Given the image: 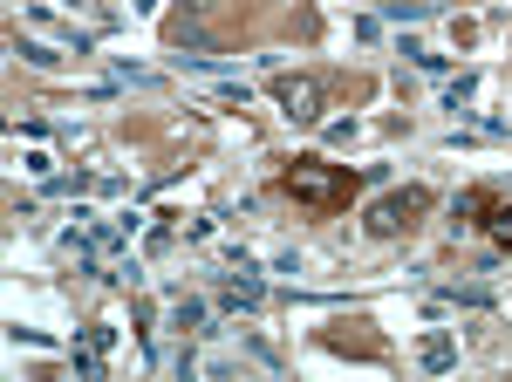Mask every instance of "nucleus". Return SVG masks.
Wrapping results in <instances>:
<instances>
[{"label":"nucleus","instance_id":"obj_1","mask_svg":"<svg viewBox=\"0 0 512 382\" xmlns=\"http://www.w3.org/2000/svg\"><path fill=\"white\" fill-rule=\"evenodd\" d=\"M287 191H294L308 212H342V205L355 198V171H349V164L301 157V164H287Z\"/></svg>","mask_w":512,"mask_h":382},{"label":"nucleus","instance_id":"obj_2","mask_svg":"<svg viewBox=\"0 0 512 382\" xmlns=\"http://www.w3.org/2000/svg\"><path fill=\"white\" fill-rule=\"evenodd\" d=\"M465 226H478V232H492L499 246H512V205L506 198H492V191H465Z\"/></svg>","mask_w":512,"mask_h":382},{"label":"nucleus","instance_id":"obj_3","mask_svg":"<svg viewBox=\"0 0 512 382\" xmlns=\"http://www.w3.org/2000/svg\"><path fill=\"white\" fill-rule=\"evenodd\" d=\"M431 205V191H396V198H383L376 212H369V232H396L410 226V212H424Z\"/></svg>","mask_w":512,"mask_h":382},{"label":"nucleus","instance_id":"obj_4","mask_svg":"<svg viewBox=\"0 0 512 382\" xmlns=\"http://www.w3.org/2000/svg\"><path fill=\"white\" fill-rule=\"evenodd\" d=\"M280 110L294 116V123H315V116H321V89L308 76H287V82H280Z\"/></svg>","mask_w":512,"mask_h":382},{"label":"nucleus","instance_id":"obj_5","mask_svg":"<svg viewBox=\"0 0 512 382\" xmlns=\"http://www.w3.org/2000/svg\"><path fill=\"white\" fill-rule=\"evenodd\" d=\"M424 7H431V0H390V14H403V21H417Z\"/></svg>","mask_w":512,"mask_h":382}]
</instances>
